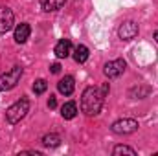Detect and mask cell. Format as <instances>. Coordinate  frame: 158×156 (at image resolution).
<instances>
[{
	"label": "cell",
	"instance_id": "1",
	"mask_svg": "<svg viewBox=\"0 0 158 156\" xmlns=\"http://www.w3.org/2000/svg\"><path fill=\"white\" fill-rule=\"evenodd\" d=\"M103 92L98 86H88L85 88L83 96H81V110L86 116H98L101 112L103 107Z\"/></svg>",
	"mask_w": 158,
	"mask_h": 156
},
{
	"label": "cell",
	"instance_id": "2",
	"mask_svg": "<svg viewBox=\"0 0 158 156\" xmlns=\"http://www.w3.org/2000/svg\"><path fill=\"white\" fill-rule=\"evenodd\" d=\"M30 112V101L26 99V97H22L20 101H17V103H13L7 110H6V117H7V121L9 123H19L20 119H24L26 114Z\"/></svg>",
	"mask_w": 158,
	"mask_h": 156
},
{
	"label": "cell",
	"instance_id": "3",
	"mask_svg": "<svg viewBox=\"0 0 158 156\" xmlns=\"http://www.w3.org/2000/svg\"><path fill=\"white\" fill-rule=\"evenodd\" d=\"M20 77H22V68L20 66H13L9 72H6V74L0 76V90L4 92V90L15 88L17 83L20 81Z\"/></svg>",
	"mask_w": 158,
	"mask_h": 156
},
{
	"label": "cell",
	"instance_id": "4",
	"mask_svg": "<svg viewBox=\"0 0 158 156\" xmlns=\"http://www.w3.org/2000/svg\"><path fill=\"white\" fill-rule=\"evenodd\" d=\"M138 121L132 119V117H123V119H118L112 123V132L116 134H132L138 130Z\"/></svg>",
	"mask_w": 158,
	"mask_h": 156
},
{
	"label": "cell",
	"instance_id": "5",
	"mask_svg": "<svg viewBox=\"0 0 158 156\" xmlns=\"http://www.w3.org/2000/svg\"><path fill=\"white\" fill-rule=\"evenodd\" d=\"M125 68H127V63H125L123 59H114V61H109V63L105 64L103 72H105L107 77L114 79V77H119V76L125 72Z\"/></svg>",
	"mask_w": 158,
	"mask_h": 156
},
{
	"label": "cell",
	"instance_id": "6",
	"mask_svg": "<svg viewBox=\"0 0 158 156\" xmlns=\"http://www.w3.org/2000/svg\"><path fill=\"white\" fill-rule=\"evenodd\" d=\"M15 24V15L9 7L0 6V33H7Z\"/></svg>",
	"mask_w": 158,
	"mask_h": 156
},
{
	"label": "cell",
	"instance_id": "7",
	"mask_svg": "<svg viewBox=\"0 0 158 156\" xmlns=\"http://www.w3.org/2000/svg\"><path fill=\"white\" fill-rule=\"evenodd\" d=\"M118 35L121 40H132L136 35H138V24L132 22V20H127L119 26L118 30Z\"/></svg>",
	"mask_w": 158,
	"mask_h": 156
},
{
	"label": "cell",
	"instance_id": "8",
	"mask_svg": "<svg viewBox=\"0 0 158 156\" xmlns=\"http://www.w3.org/2000/svg\"><path fill=\"white\" fill-rule=\"evenodd\" d=\"M74 88H76V81H74L72 76H64V77L57 83V90L61 94H64V96H70L74 92Z\"/></svg>",
	"mask_w": 158,
	"mask_h": 156
},
{
	"label": "cell",
	"instance_id": "9",
	"mask_svg": "<svg viewBox=\"0 0 158 156\" xmlns=\"http://www.w3.org/2000/svg\"><path fill=\"white\" fill-rule=\"evenodd\" d=\"M30 33H31V28H30V24L22 22V24H19V26L15 28V40H17L19 44H24L26 40L30 39Z\"/></svg>",
	"mask_w": 158,
	"mask_h": 156
},
{
	"label": "cell",
	"instance_id": "10",
	"mask_svg": "<svg viewBox=\"0 0 158 156\" xmlns=\"http://www.w3.org/2000/svg\"><path fill=\"white\" fill-rule=\"evenodd\" d=\"M72 51V42L68 39H61L57 44H55V55L59 59H66Z\"/></svg>",
	"mask_w": 158,
	"mask_h": 156
},
{
	"label": "cell",
	"instance_id": "11",
	"mask_svg": "<svg viewBox=\"0 0 158 156\" xmlns=\"http://www.w3.org/2000/svg\"><path fill=\"white\" fill-rule=\"evenodd\" d=\"M64 4H66V0H40V7H42V11H46V13H50V11H59Z\"/></svg>",
	"mask_w": 158,
	"mask_h": 156
},
{
	"label": "cell",
	"instance_id": "12",
	"mask_svg": "<svg viewBox=\"0 0 158 156\" xmlns=\"http://www.w3.org/2000/svg\"><path fill=\"white\" fill-rule=\"evenodd\" d=\"M76 114H77V105L74 101H68L61 107V116L64 119H72V117H76Z\"/></svg>",
	"mask_w": 158,
	"mask_h": 156
},
{
	"label": "cell",
	"instance_id": "13",
	"mask_svg": "<svg viewBox=\"0 0 158 156\" xmlns=\"http://www.w3.org/2000/svg\"><path fill=\"white\" fill-rule=\"evenodd\" d=\"M88 55H90V53H88V48L83 46V44H79L77 48H76V51H74V61L81 64V63H85V61L88 59Z\"/></svg>",
	"mask_w": 158,
	"mask_h": 156
},
{
	"label": "cell",
	"instance_id": "14",
	"mask_svg": "<svg viewBox=\"0 0 158 156\" xmlns=\"http://www.w3.org/2000/svg\"><path fill=\"white\" fill-rule=\"evenodd\" d=\"M42 143L46 145V147H57L59 143H61V136L59 134H46L44 138H42Z\"/></svg>",
	"mask_w": 158,
	"mask_h": 156
},
{
	"label": "cell",
	"instance_id": "15",
	"mask_svg": "<svg viewBox=\"0 0 158 156\" xmlns=\"http://www.w3.org/2000/svg\"><path fill=\"white\" fill-rule=\"evenodd\" d=\"M112 154H114V156H119V154L134 156V154H136V151H134L132 147H127V145H116V147H114V151H112Z\"/></svg>",
	"mask_w": 158,
	"mask_h": 156
},
{
	"label": "cell",
	"instance_id": "16",
	"mask_svg": "<svg viewBox=\"0 0 158 156\" xmlns=\"http://www.w3.org/2000/svg\"><path fill=\"white\" fill-rule=\"evenodd\" d=\"M46 88H48V83H46L44 79H37V81L33 83V92H35V94H44Z\"/></svg>",
	"mask_w": 158,
	"mask_h": 156
},
{
	"label": "cell",
	"instance_id": "17",
	"mask_svg": "<svg viewBox=\"0 0 158 156\" xmlns=\"http://www.w3.org/2000/svg\"><path fill=\"white\" fill-rule=\"evenodd\" d=\"M50 72H52V74H59V72H61V64H59V63H53V64L50 66Z\"/></svg>",
	"mask_w": 158,
	"mask_h": 156
},
{
	"label": "cell",
	"instance_id": "18",
	"mask_svg": "<svg viewBox=\"0 0 158 156\" xmlns=\"http://www.w3.org/2000/svg\"><path fill=\"white\" fill-rule=\"evenodd\" d=\"M48 107H50V109H55V107H57V99H55V96H50V99H48Z\"/></svg>",
	"mask_w": 158,
	"mask_h": 156
},
{
	"label": "cell",
	"instance_id": "19",
	"mask_svg": "<svg viewBox=\"0 0 158 156\" xmlns=\"http://www.w3.org/2000/svg\"><path fill=\"white\" fill-rule=\"evenodd\" d=\"M101 92H103V96H105V94L109 92V83H105V84L101 86Z\"/></svg>",
	"mask_w": 158,
	"mask_h": 156
},
{
	"label": "cell",
	"instance_id": "20",
	"mask_svg": "<svg viewBox=\"0 0 158 156\" xmlns=\"http://www.w3.org/2000/svg\"><path fill=\"white\" fill-rule=\"evenodd\" d=\"M155 39H156V42H158V31H155Z\"/></svg>",
	"mask_w": 158,
	"mask_h": 156
}]
</instances>
